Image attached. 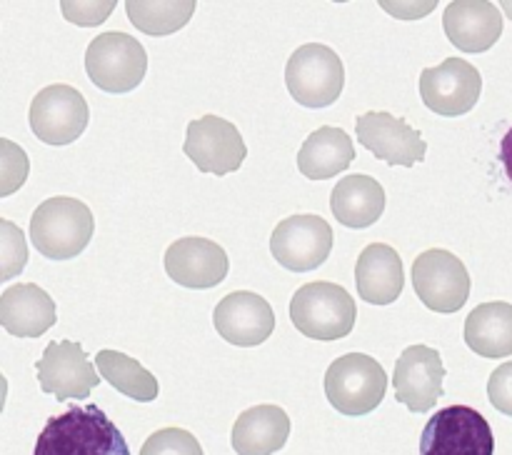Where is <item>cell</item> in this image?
<instances>
[{"mask_svg": "<svg viewBox=\"0 0 512 455\" xmlns=\"http://www.w3.org/2000/svg\"><path fill=\"white\" fill-rule=\"evenodd\" d=\"M33 455H130V448L98 405H70L48 418Z\"/></svg>", "mask_w": 512, "mask_h": 455, "instance_id": "6da1fadb", "label": "cell"}, {"mask_svg": "<svg viewBox=\"0 0 512 455\" xmlns=\"http://www.w3.org/2000/svg\"><path fill=\"white\" fill-rule=\"evenodd\" d=\"M228 253L208 238H180L165 253V273L183 288H215L228 275Z\"/></svg>", "mask_w": 512, "mask_h": 455, "instance_id": "e0dca14e", "label": "cell"}, {"mask_svg": "<svg viewBox=\"0 0 512 455\" xmlns=\"http://www.w3.org/2000/svg\"><path fill=\"white\" fill-rule=\"evenodd\" d=\"M355 130H358L360 145H365L375 158L385 160L388 165L413 168L428 153V145L420 138L418 130L408 125V120L395 118L393 113H385V110L380 113L370 110V113L360 115Z\"/></svg>", "mask_w": 512, "mask_h": 455, "instance_id": "9a60e30c", "label": "cell"}, {"mask_svg": "<svg viewBox=\"0 0 512 455\" xmlns=\"http://www.w3.org/2000/svg\"><path fill=\"white\" fill-rule=\"evenodd\" d=\"M95 365H98L100 375L128 398L138 400V403H153L158 398L160 385L155 375L130 355L118 353V350H100L95 355Z\"/></svg>", "mask_w": 512, "mask_h": 455, "instance_id": "d4e9b609", "label": "cell"}, {"mask_svg": "<svg viewBox=\"0 0 512 455\" xmlns=\"http://www.w3.org/2000/svg\"><path fill=\"white\" fill-rule=\"evenodd\" d=\"M488 398L493 408L512 418V360L493 370L488 380Z\"/></svg>", "mask_w": 512, "mask_h": 455, "instance_id": "f546056e", "label": "cell"}, {"mask_svg": "<svg viewBox=\"0 0 512 455\" xmlns=\"http://www.w3.org/2000/svg\"><path fill=\"white\" fill-rule=\"evenodd\" d=\"M63 5V15L70 23L78 25H95L103 23L110 13H113L115 3H60Z\"/></svg>", "mask_w": 512, "mask_h": 455, "instance_id": "4dcf8cb0", "label": "cell"}, {"mask_svg": "<svg viewBox=\"0 0 512 455\" xmlns=\"http://www.w3.org/2000/svg\"><path fill=\"white\" fill-rule=\"evenodd\" d=\"M95 233L93 210L78 198H48L30 218V240L50 260H70L88 248Z\"/></svg>", "mask_w": 512, "mask_h": 455, "instance_id": "7a4b0ae2", "label": "cell"}, {"mask_svg": "<svg viewBox=\"0 0 512 455\" xmlns=\"http://www.w3.org/2000/svg\"><path fill=\"white\" fill-rule=\"evenodd\" d=\"M285 85L295 103L305 108H328L345 88V65L328 45H300L285 65Z\"/></svg>", "mask_w": 512, "mask_h": 455, "instance_id": "5b68a950", "label": "cell"}, {"mask_svg": "<svg viewBox=\"0 0 512 455\" xmlns=\"http://www.w3.org/2000/svg\"><path fill=\"white\" fill-rule=\"evenodd\" d=\"M445 365L440 350L430 345H410L395 363V398L413 413H428L443 398Z\"/></svg>", "mask_w": 512, "mask_h": 455, "instance_id": "5bb4252c", "label": "cell"}, {"mask_svg": "<svg viewBox=\"0 0 512 455\" xmlns=\"http://www.w3.org/2000/svg\"><path fill=\"white\" fill-rule=\"evenodd\" d=\"M333 250V228L320 215H290L275 225L270 253L283 268L308 273L320 268Z\"/></svg>", "mask_w": 512, "mask_h": 455, "instance_id": "30bf717a", "label": "cell"}, {"mask_svg": "<svg viewBox=\"0 0 512 455\" xmlns=\"http://www.w3.org/2000/svg\"><path fill=\"white\" fill-rule=\"evenodd\" d=\"M290 418L280 405H255L238 415L230 443L238 455H273L288 443Z\"/></svg>", "mask_w": 512, "mask_h": 455, "instance_id": "44dd1931", "label": "cell"}, {"mask_svg": "<svg viewBox=\"0 0 512 455\" xmlns=\"http://www.w3.org/2000/svg\"><path fill=\"white\" fill-rule=\"evenodd\" d=\"M500 163H503L505 175H508L512 183V125L508 133L503 135V140H500Z\"/></svg>", "mask_w": 512, "mask_h": 455, "instance_id": "1f68e13d", "label": "cell"}, {"mask_svg": "<svg viewBox=\"0 0 512 455\" xmlns=\"http://www.w3.org/2000/svg\"><path fill=\"white\" fill-rule=\"evenodd\" d=\"M355 285L365 303L390 305L400 298L405 288L403 260L395 248L373 243L360 253L355 265Z\"/></svg>", "mask_w": 512, "mask_h": 455, "instance_id": "ffe728a7", "label": "cell"}, {"mask_svg": "<svg viewBox=\"0 0 512 455\" xmlns=\"http://www.w3.org/2000/svg\"><path fill=\"white\" fill-rule=\"evenodd\" d=\"M38 383L43 393L55 395L58 400H85L100 383V375L80 343L53 340L45 345L43 358L38 360Z\"/></svg>", "mask_w": 512, "mask_h": 455, "instance_id": "4fadbf2b", "label": "cell"}, {"mask_svg": "<svg viewBox=\"0 0 512 455\" xmlns=\"http://www.w3.org/2000/svg\"><path fill=\"white\" fill-rule=\"evenodd\" d=\"M388 390V373L375 358L365 353H348L333 360L325 373L328 403L343 415H368L383 403Z\"/></svg>", "mask_w": 512, "mask_h": 455, "instance_id": "277c9868", "label": "cell"}, {"mask_svg": "<svg viewBox=\"0 0 512 455\" xmlns=\"http://www.w3.org/2000/svg\"><path fill=\"white\" fill-rule=\"evenodd\" d=\"M88 78L105 93H130L148 73V53L128 33H100L85 53Z\"/></svg>", "mask_w": 512, "mask_h": 455, "instance_id": "52a82bcc", "label": "cell"}, {"mask_svg": "<svg viewBox=\"0 0 512 455\" xmlns=\"http://www.w3.org/2000/svg\"><path fill=\"white\" fill-rule=\"evenodd\" d=\"M355 160V145L343 128L325 125L310 133L300 145L298 168L310 180H328L350 168Z\"/></svg>", "mask_w": 512, "mask_h": 455, "instance_id": "603a6c76", "label": "cell"}, {"mask_svg": "<svg viewBox=\"0 0 512 455\" xmlns=\"http://www.w3.org/2000/svg\"><path fill=\"white\" fill-rule=\"evenodd\" d=\"M130 23L148 35H170L178 33L193 18L195 3L193 0H175V3H148V0H128L125 3Z\"/></svg>", "mask_w": 512, "mask_h": 455, "instance_id": "484cf974", "label": "cell"}, {"mask_svg": "<svg viewBox=\"0 0 512 455\" xmlns=\"http://www.w3.org/2000/svg\"><path fill=\"white\" fill-rule=\"evenodd\" d=\"M413 288L435 313H458L470 298V273L450 250H425L413 263Z\"/></svg>", "mask_w": 512, "mask_h": 455, "instance_id": "ba28073f", "label": "cell"}, {"mask_svg": "<svg viewBox=\"0 0 512 455\" xmlns=\"http://www.w3.org/2000/svg\"><path fill=\"white\" fill-rule=\"evenodd\" d=\"M28 265V245L10 220H0V280H10Z\"/></svg>", "mask_w": 512, "mask_h": 455, "instance_id": "83f0119b", "label": "cell"}, {"mask_svg": "<svg viewBox=\"0 0 512 455\" xmlns=\"http://www.w3.org/2000/svg\"><path fill=\"white\" fill-rule=\"evenodd\" d=\"M465 343L483 358L512 355V305L505 300L478 305L465 320Z\"/></svg>", "mask_w": 512, "mask_h": 455, "instance_id": "cb8c5ba5", "label": "cell"}, {"mask_svg": "<svg viewBox=\"0 0 512 455\" xmlns=\"http://www.w3.org/2000/svg\"><path fill=\"white\" fill-rule=\"evenodd\" d=\"M58 320L55 303L40 285H8L0 295V325L18 338H40Z\"/></svg>", "mask_w": 512, "mask_h": 455, "instance_id": "d6986e66", "label": "cell"}, {"mask_svg": "<svg viewBox=\"0 0 512 455\" xmlns=\"http://www.w3.org/2000/svg\"><path fill=\"white\" fill-rule=\"evenodd\" d=\"M213 325L230 345L255 348L273 335L275 313L263 295L235 290L215 305Z\"/></svg>", "mask_w": 512, "mask_h": 455, "instance_id": "2e32d148", "label": "cell"}, {"mask_svg": "<svg viewBox=\"0 0 512 455\" xmlns=\"http://www.w3.org/2000/svg\"><path fill=\"white\" fill-rule=\"evenodd\" d=\"M420 455H495L493 428L480 410L448 405L425 423Z\"/></svg>", "mask_w": 512, "mask_h": 455, "instance_id": "8992f818", "label": "cell"}, {"mask_svg": "<svg viewBox=\"0 0 512 455\" xmlns=\"http://www.w3.org/2000/svg\"><path fill=\"white\" fill-rule=\"evenodd\" d=\"M183 153L193 160L200 173L228 175L240 170L248 155V145L230 120L203 115L188 123Z\"/></svg>", "mask_w": 512, "mask_h": 455, "instance_id": "8fae6325", "label": "cell"}, {"mask_svg": "<svg viewBox=\"0 0 512 455\" xmlns=\"http://www.w3.org/2000/svg\"><path fill=\"white\" fill-rule=\"evenodd\" d=\"M0 150H3V168H0V175H3V183H0V195H10L25 183L28 178V155L25 150L15 148V143H10L8 138L0 140Z\"/></svg>", "mask_w": 512, "mask_h": 455, "instance_id": "f1b7e54d", "label": "cell"}, {"mask_svg": "<svg viewBox=\"0 0 512 455\" xmlns=\"http://www.w3.org/2000/svg\"><path fill=\"white\" fill-rule=\"evenodd\" d=\"M483 93V78L473 63L463 58H448L435 68L420 73V95L433 113L458 118L478 105Z\"/></svg>", "mask_w": 512, "mask_h": 455, "instance_id": "7c38bea8", "label": "cell"}, {"mask_svg": "<svg viewBox=\"0 0 512 455\" xmlns=\"http://www.w3.org/2000/svg\"><path fill=\"white\" fill-rule=\"evenodd\" d=\"M443 28L463 53H485L503 35V13L488 0H455L445 8Z\"/></svg>", "mask_w": 512, "mask_h": 455, "instance_id": "ac0fdd59", "label": "cell"}, {"mask_svg": "<svg viewBox=\"0 0 512 455\" xmlns=\"http://www.w3.org/2000/svg\"><path fill=\"white\" fill-rule=\"evenodd\" d=\"M330 210L345 228H370L385 210L383 185L370 175H348L330 193Z\"/></svg>", "mask_w": 512, "mask_h": 455, "instance_id": "7402d4cb", "label": "cell"}, {"mask_svg": "<svg viewBox=\"0 0 512 455\" xmlns=\"http://www.w3.org/2000/svg\"><path fill=\"white\" fill-rule=\"evenodd\" d=\"M30 128L45 145H70L85 133L90 120L88 103L73 85L55 83L40 90L30 103Z\"/></svg>", "mask_w": 512, "mask_h": 455, "instance_id": "9c48e42d", "label": "cell"}, {"mask_svg": "<svg viewBox=\"0 0 512 455\" xmlns=\"http://www.w3.org/2000/svg\"><path fill=\"white\" fill-rule=\"evenodd\" d=\"M358 305L353 295L338 283L318 280L295 290L290 300V320L303 335L313 340H340L353 333Z\"/></svg>", "mask_w": 512, "mask_h": 455, "instance_id": "3957f363", "label": "cell"}, {"mask_svg": "<svg viewBox=\"0 0 512 455\" xmlns=\"http://www.w3.org/2000/svg\"><path fill=\"white\" fill-rule=\"evenodd\" d=\"M140 455H205L203 445L183 428H160L140 448Z\"/></svg>", "mask_w": 512, "mask_h": 455, "instance_id": "4316f807", "label": "cell"}]
</instances>
